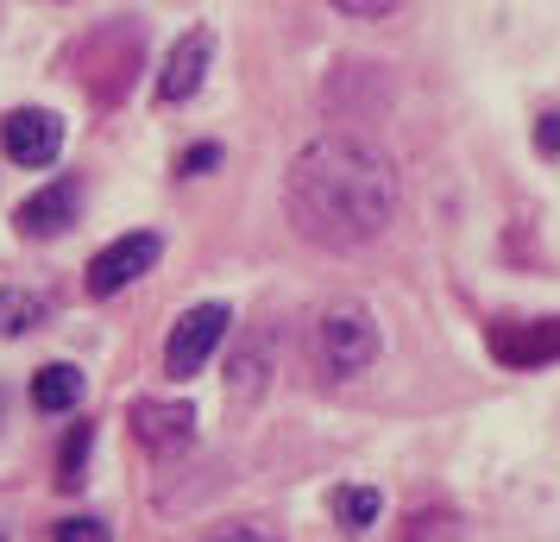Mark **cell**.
I'll return each instance as SVG.
<instances>
[{"instance_id": "obj_1", "label": "cell", "mask_w": 560, "mask_h": 542, "mask_svg": "<svg viewBox=\"0 0 560 542\" xmlns=\"http://www.w3.org/2000/svg\"><path fill=\"white\" fill-rule=\"evenodd\" d=\"M404 203L397 164L359 139V132H322L283 171V208L308 246L322 253H359L378 246Z\"/></svg>"}, {"instance_id": "obj_2", "label": "cell", "mask_w": 560, "mask_h": 542, "mask_svg": "<svg viewBox=\"0 0 560 542\" xmlns=\"http://www.w3.org/2000/svg\"><path fill=\"white\" fill-rule=\"evenodd\" d=\"M315 347H322V366H328L334 379H359L365 366L378 360V322L359 303H334L315 322Z\"/></svg>"}, {"instance_id": "obj_3", "label": "cell", "mask_w": 560, "mask_h": 542, "mask_svg": "<svg viewBox=\"0 0 560 542\" xmlns=\"http://www.w3.org/2000/svg\"><path fill=\"white\" fill-rule=\"evenodd\" d=\"M228 322H233L228 303H196L189 315H177V328L164 341V372L171 379H196L208 366V354L228 341Z\"/></svg>"}, {"instance_id": "obj_4", "label": "cell", "mask_w": 560, "mask_h": 542, "mask_svg": "<svg viewBox=\"0 0 560 542\" xmlns=\"http://www.w3.org/2000/svg\"><path fill=\"white\" fill-rule=\"evenodd\" d=\"M158 253H164L158 233H120L114 246H102V253L89 258V297H120L127 285H139L152 272Z\"/></svg>"}, {"instance_id": "obj_5", "label": "cell", "mask_w": 560, "mask_h": 542, "mask_svg": "<svg viewBox=\"0 0 560 542\" xmlns=\"http://www.w3.org/2000/svg\"><path fill=\"white\" fill-rule=\"evenodd\" d=\"M485 347H491V360L510 366V372H535V366L560 360V315H535V322H498L491 335H485Z\"/></svg>"}, {"instance_id": "obj_6", "label": "cell", "mask_w": 560, "mask_h": 542, "mask_svg": "<svg viewBox=\"0 0 560 542\" xmlns=\"http://www.w3.org/2000/svg\"><path fill=\"white\" fill-rule=\"evenodd\" d=\"M0 146H7L13 164L45 171V164H57V152H63V120H57L51 107H13V114L0 120Z\"/></svg>"}, {"instance_id": "obj_7", "label": "cell", "mask_w": 560, "mask_h": 542, "mask_svg": "<svg viewBox=\"0 0 560 542\" xmlns=\"http://www.w3.org/2000/svg\"><path fill=\"white\" fill-rule=\"evenodd\" d=\"M208 64H214V32L189 26L177 45L164 51V64H158V102H189L208 82Z\"/></svg>"}, {"instance_id": "obj_8", "label": "cell", "mask_w": 560, "mask_h": 542, "mask_svg": "<svg viewBox=\"0 0 560 542\" xmlns=\"http://www.w3.org/2000/svg\"><path fill=\"white\" fill-rule=\"evenodd\" d=\"M132 436H139V448H152L158 461H171V454H183V448L196 441V411H189V404L139 397V404H132Z\"/></svg>"}, {"instance_id": "obj_9", "label": "cell", "mask_w": 560, "mask_h": 542, "mask_svg": "<svg viewBox=\"0 0 560 542\" xmlns=\"http://www.w3.org/2000/svg\"><path fill=\"white\" fill-rule=\"evenodd\" d=\"M77 208H82L77 177H57V183H45L38 196H26L13 221H20V233H26V240H57L63 228H77Z\"/></svg>"}, {"instance_id": "obj_10", "label": "cell", "mask_w": 560, "mask_h": 542, "mask_svg": "<svg viewBox=\"0 0 560 542\" xmlns=\"http://www.w3.org/2000/svg\"><path fill=\"white\" fill-rule=\"evenodd\" d=\"M265 385H271V347H265V341H246L228 360V397L246 411L253 397H265Z\"/></svg>"}, {"instance_id": "obj_11", "label": "cell", "mask_w": 560, "mask_h": 542, "mask_svg": "<svg viewBox=\"0 0 560 542\" xmlns=\"http://www.w3.org/2000/svg\"><path fill=\"white\" fill-rule=\"evenodd\" d=\"M82 404V372L77 366H38L32 372V411H45V416H63V411H77Z\"/></svg>"}, {"instance_id": "obj_12", "label": "cell", "mask_w": 560, "mask_h": 542, "mask_svg": "<svg viewBox=\"0 0 560 542\" xmlns=\"http://www.w3.org/2000/svg\"><path fill=\"white\" fill-rule=\"evenodd\" d=\"M328 511H334V523H340L347 537H359V530H372V523H378L384 498H378V486H334L328 492Z\"/></svg>"}, {"instance_id": "obj_13", "label": "cell", "mask_w": 560, "mask_h": 542, "mask_svg": "<svg viewBox=\"0 0 560 542\" xmlns=\"http://www.w3.org/2000/svg\"><path fill=\"white\" fill-rule=\"evenodd\" d=\"M89 441H95V423H70V436H63V454H57V486L63 492H82V466H89Z\"/></svg>"}, {"instance_id": "obj_14", "label": "cell", "mask_w": 560, "mask_h": 542, "mask_svg": "<svg viewBox=\"0 0 560 542\" xmlns=\"http://www.w3.org/2000/svg\"><path fill=\"white\" fill-rule=\"evenodd\" d=\"M32 315H38V297H32V290H7V297H0V328H7V335H26Z\"/></svg>"}, {"instance_id": "obj_15", "label": "cell", "mask_w": 560, "mask_h": 542, "mask_svg": "<svg viewBox=\"0 0 560 542\" xmlns=\"http://www.w3.org/2000/svg\"><path fill=\"white\" fill-rule=\"evenodd\" d=\"M214 164H221V146L208 139V146H189V152L177 158V177H208Z\"/></svg>"}, {"instance_id": "obj_16", "label": "cell", "mask_w": 560, "mask_h": 542, "mask_svg": "<svg viewBox=\"0 0 560 542\" xmlns=\"http://www.w3.org/2000/svg\"><path fill=\"white\" fill-rule=\"evenodd\" d=\"M57 542H107V523L102 517H63L57 523Z\"/></svg>"}, {"instance_id": "obj_17", "label": "cell", "mask_w": 560, "mask_h": 542, "mask_svg": "<svg viewBox=\"0 0 560 542\" xmlns=\"http://www.w3.org/2000/svg\"><path fill=\"white\" fill-rule=\"evenodd\" d=\"M535 152H541V158L560 152V114H555V107H548V114H535Z\"/></svg>"}, {"instance_id": "obj_18", "label": "cell", "mask_w": 560, "mask_h": 542, "mask_svg": "<svg viewBox=\"0 0 560 542\" xmlns=\"http://www.w3.org/2000/svg\"><path fill=\"white\" fill-rule=\"evenodd\" d=\"M334 7H340V13H353V20H390L404 0H334Z\"/></svg>"}, {"instance_id": "obj_19", "label": "cell", "mask_w": 560, "mask_h": 542, "mask_svg": "<svg viewBox=\"0 0 560 542\" xmlns=\"http://www.w3.org/2000/svg\"><path fill=\"white\" fill-rule=\"evenodd\" d=\"M208 542H283L278 530H265V523H233V530H214Z\"/></svg>"}]
</instances>
